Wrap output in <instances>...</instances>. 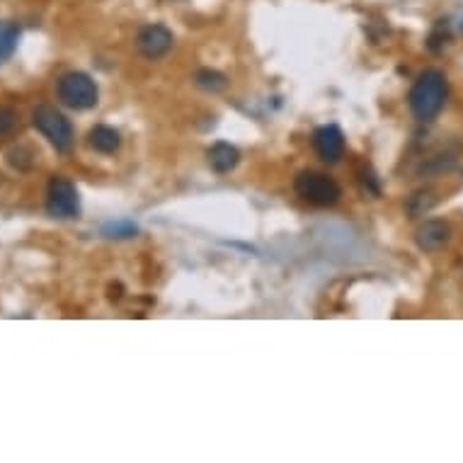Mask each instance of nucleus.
I'll return each mask as SVG.
<instances>
[{"label": "nucleus", "instance_id": "6e6552de", "mask_svg": "<svg viewBox=\"0 0 463 463\" xmlns=\"http://www.w3.org/2000/svg\"><path fill=\"white\" fill-rule=\"evenodd\" d=\"M451 240V226L444 219H430L417 226L415 231V245L422 253H439Z\"/></svg>", "mask_w": 463, "mask_h": 463}, {"label": "nucleus", "instance_id": "20e7f679", "mask_svg": "<svg viewBox=\"0 0 463 463\" xmlns=\"http://www.w3.org/2000/svg\"><path fill=\"white\" fill-rule=\"evenodd\" d=\"M294 189L301 199L318 204V206H333L342 197V187L337 185L330 175L316 173V170H301L294 177Z\"/></svg>", "mask_w": 463, "mask_h": 463}, {"label": "nucleus", "instance_id": "1a4fd4ad", "mask_svg": "<svg viewBox=\"0 0 463 463\" xmlns=\"http://www.w3.org/2000/svg\"><path fill=\"white\" fill-rule=\"evenodd\" d=\"M206 160H209V168L216 173V175H226L231 170L238 168L240 163V151L236 146L228 144V141H216L206 151Z\"/></svg>", "mask_w": 463, "mask_h": 463}, {"label": "nucleus", "instance_id": "4468645a", "mask_svg": "<svg viewBox=\"0 0 463 463\" xmlns=\"http://www.w3.org/2000/svg\"><path fill=\"white\" fill-rule=\"evenodd\" d=\"M20 129V112L13 107H0V139L13 136Z\"/></svg>", "mask_w": 463, "mask_h": 463}, {"label": "nucleus", "instance_id": "dca6fc26", "mask_svg": "<svg viewBox=\"0 0 463 463\" xmlns=\"http://www.w3.org/2000/svg\"><path fill=\"white\" fill-rule=\"evenodd\" d=\"M449 42V25L447 20H439L437 27H434V32L430 34V49L432 51H442L447 46Z\"/></svg>", "mask_w": 463, "mask_h": 463}, {"label": "nucleus", "instance_id": "0eeeda50", "mask_svg": "<svg viewBox=\"0 0 463 463\" xmlns=\"http://www.w3.org/2000/svg\"><path fill=\"white\" fill-rule=\"evenodd\" d=\"M313 151L323 163H337V160L345 156V134L337 124H325V127H318L311 136Z\"/></svg>", "mask_w": 463, "mask_h": 463}, {"label": "nucleus", "instance_id": "ddd939ff", "mask_svg": "<svg viewBox=\"0 0 463 463\" xmlns=\"http://www.w3.org/2000/svg\"><path fill=\"white\" fill-rule=\"evenodd\" d=\"M194 83L199 85L202 90H206V93H221L228 85V80L223 73L214 71V68H199L197 76H194Z\"/></svg>", "mask_w": 463, "mask_h": 463}, {"label": "nucleus", "instance_id": "f03ea898", "mask_svg": "<svg viewBox=\"0 0 463 463\" xmlns=\"http://www.w3.org/2000/svg\"><path fill=\"white\" fill-rule=\"evenodd\" d=\"M56 97L63 107L76 112L93 110L100 102V90L93 78L83 71H68L56 80Z\"/></svg>", "mask_w": 463, "mask_h": 463}, {"label": "nucleus", "instance_id": "7ed1b4c3", "mask_svg": "<svg viewBox=\"0 0 463 463\" xmlns=\"http://www.w3.org/2000/svg\"><path fill=\"white\" fill-rule=\"evenodd\" d=\"M32 127L37 129V131H39V134H42L59 153L71 151V146L76 141L73 124L68 122L63 112L51 107V105H39V107L32 112Z\"/></svg>", "mask_w": 463, "mask_h": 463}, {"label": "nucleus", "instance_id": "9d476101", "mask_svg": "<svg viewBox=\"0 0 463 463\" xmlns=\"http://www.w3.org/2000/svg\"><path fill=\"white\" fill-rule=\"evenodd\" d=\"M88 146L97 153H105V156H112V153L119 151L122 146V136H119L117 129L107 127V124H97L88 131Z\"/></svg>", "mask_w": 463, "mask_h": 463}, {"label": "nucleus", "instance_id": "f257e3e1", "mask_svg": "<svg viewBox=\"0 0 463 463\" xmlns=\"http://www.w3.org/2000/svg\"><path fill=\"white\" fill-rule=\"evenodd\" d=\"M447 100L449 80L437 68H430V71L420 73L413 88H410V93H408V107L413 112V117L422 124L434 122L439 117V112L444 110Z\"/></svg>", "mask_w": 463, "mask_h": 463}, {"label": "nucleus", "instance_id": "f8f14e48", "mask_svg": "<svg viewBox=\"0 0 463 463\" xmlns=\"http://www.w3.org/2000/svg\"><path fill=\"white\" fill-rule=\"evenodd\" d=\"M434 204H437L434 192H432V189H420V192H415L413 197H408L405 211H408L410 219H420V216H425V214L434 206Z\"/></svg>", "mask_w": 463, "mask_h": 463}, {"label": "nucleus", "instance_id": "9b49d317", "mask_svg": "<svg viewBox=\"0 0 463 463\" xmlns=\"http://www.w3.org/2000/svg\"><path fill=\"white\" fill-rule=\"evenodd\" d=\"M20 42V25L13 20H0V66L15 54Z\"/></svg>", "mask_w": 463, "mask_h": 463}, {"label": "nucleus", "instance_id": "2eb2a0df", "mask_svg": "<svg viewBox=\"0 0 463 463\" xmlns=\"http://www.w3.org/2000/svg\"><path fill=\"white\" fill-rule=\"evenodd\" d=\"M136 231L139 228L131 221H114V223H107V226L102 228V233L107 238H131L136 236Z\"/></svg>", "mask_w": 463, "mask_h": 463}, {"label": "nucleus", "instance_id": "39448f33", "mask_svg": "<svg viewBox=\"0 0 463 463\" xmlns=\"http://www.w3.org/2000/svg\"><path fill=\"white\" fill-rule=\"evenodd\" d=\"M46 214L51 219H78L80 197L76 185L68 177H51L46 185Z\"/></svg>", "mask_w": 463, "mask_h": 463}, {"label": "nucleus", "instance_id": "423d86ee", "mask_svg": "<svg viewBox=\"0 0 463 463\" xmlns=\"http://www.w3.org/2000/svg\"><path fill=\"white\" fill-rule=\"evenodd\" d=\"M173 44H175V37L170 32L165 25H146L139 29L136 34V49L139 54L148 61H158L163 56H168L170 49H173Z\"/></svg>", "mask_w": 463, "mask_h": 463}]
</instances>
